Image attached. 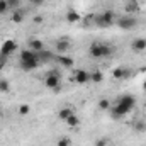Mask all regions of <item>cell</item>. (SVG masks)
Here are the masks:
<instances>
[{"mask_svg":"<svg viewBox=\"0 0 146 146\" xmlns=\"http://www.w3.org/2000/svg\"><path fill=\"white\" fill-rule=\"evenodd\" d=\"M134 106H136L134 95H129V94L121 95V97L115 100V104L110 106V109H109L110 110V117L115 119V121H119V119H122L126 114H129L131 110L134 109Z\"/></svg>","mask_w":146,"mask_h":146,"instance_id":"cell-1","label":"cell"},{"mask_svg":"<svg viewBox=\"0 0 146 146\" xmlns=\"http://www.w3.org/2000/svg\"><path fill=\"white\" fill-rule=\"evenodd\" d=\"M88 53H90V56H94V58H107V56H110V54L114 53V49L110 48L109 44H106V42L95 41V42L90 44Z\"/></svg>","mask_w":146,"mask_h":146,"instance_id":"cell-2","label":"cell"},{"mask_svg":"<svg viewBox=\"0 0 146 146\" xmlns=\"http://www.w3.org/2000/svg\"><path fill=\"white\" fill-rule=\"evenodd\" d=\"M114 19H117V15H115L112 10H106V12H102V14L95 15L94 22H95V26H97V27L106 29V27H110V26L114 24Z\"/></svg>","mask_w":146,"mask_h":146,"instance_id":"cell-3","label":"cell"},{"mask_svg":"<svg viewBox=\"0 0 146 146\" xmlns=\"http://www.w3.org/2000/svg\"><path fill=\"white\" fill-rule=\"evenodd\" d=\"M44 87L49 90H60L61 87V75L58 70H51L44 76Z\"/></svg>","mask_w":146,"mask_h":146,"instance_id":"cell-4","label":"cell"},{"mask_svg":"<svg viewBox=\"0 0 146 146\" xmlns=\"http://www.w3.org/2000/svg\"><path fill=\"white\" fill-rule=\"evenodd\" d=\"M136 24H138V21H136L134 17H131V15L117 17V26H119L121 29H124V31H131V29H134Z\"/></svg>","mask_w":146,"mask_h":146,"instance_id":"cell-5","label":"cell"},{"mask_svg":"<svg viewBox=\"0 0 146 146\" xmlns=\"http://www.w3.org/2000/svg\"><path fill=\"white\" fill-rule=\"evenodd\" d=\"M73 80L78 85H85V83L90 82V72H87V70H75L73 72Z\"/></svg>","mask_w":146,"mask_h":146,"instance_id":"cell-6","label":"cell"},{"mask_svg":"<svg viewBox=\"0 0 146 146\" xmlns=\"http://www.w3.org/2000/svg\"><path fill=\"white\" fill-rule=\"evenodd\" d=\"M15 49H17V42H15V41H12V39H7V41H3V44H2L0 54L7 58V56H10Z\"/></svg>","mask_w":146,"mask_h":146,"instance_id":"cell-7","label":"cell"},{"mask_svg":"<svg viewBox=\"0 0 146 146\" xmlns=\"http://www.w3.org/2000/svg\"><path fill=\"white\" fill-rule=\"evenodd\" d=\"M19 61H39L37 60V53L33 49H22L21 51V56H19Z\"/></svg>","mask_w":146,"mask_h":146,"instance_id":"cell-8","label":"cell"},{"mask_svg":"<svg viewBox=\"0 0 146 146\" xmlns=\"http://www.w3.org/2000/svg\"><path fill=\"white\" fill-rule=\"evenodd\" d=\"M131 49L134 53H143V51H146V39L145 37H136L131 42Z\"/></svg>","mask_w":146,"mask_h":146,"instance_id":"cell-9","label":"cell"},{"mask_svg":"<svg viewBox=\"0 0 146 146\" xmlns=\"http://www.w3.org/2000/svg\"><path fill=\"white\" fill-rule=\"evenodd\" d=\"M27 46H29V49H33V51H42V49H46L44 48V42L41 41V39H29V42H27Z\"/></svg>","mask_w":146,"mask_h":146,"instance_id":"cell-10","label":"cell"},{"mask_svg":"<svg viewBox=\"0 0 146 146\" xmlns=\"http://www.w3.org/2000/svg\"><path fill=\"white\" fill-rule=\"evenodd\" d=\"M131 75V70H126V68H114L112 72V76L115 80H122V78H127Z\"/></svg>","mask_w":146,"mask_h":146,"instance_id":"cell-11","label":"cell"},{"mask_svg":"<svg viewBox=\"0 0 146 146\" xmlns=\"http://www.w3.org/2000/svg\"><path fill=\"white\" fill-rule=\"evenodd\" d=\"M37 60H39V63H41V61H53V60H54V54H53L49 49H42V51L37 53Z\"/></svg>","mask_w":146,"mask_h":146,"instance_id":"cell-12","label":"cell"},{"mask_svg":"<svg viewBox=\"0 0 146 146\" xmlns=\"http://www.w3.org/2000/svg\"><path fill=\"white\" fill-rule=\"evenodd\" d=\"M37 65H39V61H19V66H21V70H24V72H33V70H36Z\"/></svg>","mask_w":146,"mask_h":146,"instance_id":"cell-13","label":"cell"},{"mask_svg":"<svg viewBox=\"0 0 146 146\" xmlns=\"http://www.w3.org/2000/svg\"><path fill=\"white\" fill-rule=\"evenodd\" d=\"M56 61L61 65V66H65V68H72L73 66V58H70V56H63V54H58V58H56Z\"/></svg>","mask_w":146,"mask_h":146,"instance_id":"cell-14","label":"cell"},{"mask_svg":"<svg viewBox=\"0 0 146 146\" xmlns=\"http://www.w3.org/2000/svg\"><path fill=\"white\" fill-rule=\"evenodd\" d=\"M124 10H126V14H127V15H131V14L138 12V10H139V7H138V2H136V0H129V2H126V5H124Z\"/></svg>","mask_w":146,"mask_h":146,"instance_id":"cell-15","label":"cell"},{"mask_svg":"<svg viewBox=\"0 0 146 146\" xmlns=\"http://www.w3.org/2000/svg\"><path fill=\"white\" fill-rule=\"evenodd\" d=\"M70 41L68 39H58L56 41V49H58V53H65V51H68L70 49Z\"/></svg>","mask_w":146,"mask_h":146,"instance_id":"cell-16","label":"cell"},{"mask_svg":"<svg viewBox=\"0 0 146 146\" xmlns=\"http://www.w3.org/2000/svg\"><path fill=\"white\" fill-rule=\"evenodd\" d=\"M66 21H68L70 24L80 22V21H82V15H80L76 10H68V12H66Z\"/></svg>","mask_w":146,"mask_h":146,"instance_id":"cell-17","label":"cell"},{"mask_svg":"<svg viewBox=\"0 0 146 146\" xmlns=\"http://www.w3.org/2000/svg\"><path fill=\"white\" fill-rule=\"evenodd\" d=\"M72 114H73V109H70V107H63V109L58 110V119H60V121H66Z\"/></svg>","mask_w":146,"mask_h":146,"instance_id":"cell-18","label":"cell"},{"mask_svg":"<svg viewBox=\"0 0 146 146\" xmlns=\"http://www.w3.org/2000/svg\"><path fill=\"white\" fill-rule=\"evenodd\" d=\"M14 24H21L22 21H24V10H21V9H17V10H14V14H12V19H10Z\"/></svg>","mask_w":146,"mask_h":146,"instance_id":"cell-19","label":"cell"},{"mask_svg":"<svg viewBox=\"0 0 146 146\" xmlns=\"http://www.w3.org/2000/svg\"><path fill=\"white\" fill-rule=\"evenodd\" d=\"M65 122H66V124H68L70 127H78V124H80V119H78V115H76V114L73 112L72 115H70V117H68V119L65 121Z\"/></svg>","mask_w":146,"mask_h":146,"instance_id":"cell-20","label":"cell"},{"mask_svg":"<svg viewBox=\"0 0 146 146\" xmlns=\"http://www.w3.org/2000/svg\"><path fill=\"white\" fill-rule=\"evenodd\" d=\"M104 80V75L99 72V70H95V72H90V82H94V83H100Z\"/></svg>","mask_w":146,"mask_h":146,"instance_id":"cell-21","label":"cell"},{"mask_svg":"<svg viewBox=\"0 0 146 146\" xmlns=\"http://www.w3.org/2000/svg\"><path fill=\"white\" fill-rule=\"evenodd\" d=\"M110 106H112V104H110V100H109V99H106V97H102V99L99 100V109H100V110H109Z\"/></svg>","mask_w":146,"mask_h":146,"instance_id":"cell-22","label":"cell"},{"mask_svg":"<svg viewBox=\"0 0 146 146\" xmlns=\"http://www.w3.org/2000/svg\"><path fill=\"white\" fill-rule=\"evenodd\" d=\"M134 131H136V133H146V122L145 121H141V119L136 121V122H134Z\"/></svg>","mask_w":146,"mask_h":146,"instance_id":"cell-23","label":"cell"},{"mask_svg":"<svg viewBox=\"0 0 146 146\" xmlns=\"http://www.w3.org/2000/svg\"><path fill=\"white\" fill-rule=\"evenodd\" d=\"M17 112H19V115H27L29 112H31V106H27V104H22V106H19V109H17Z\"/></svg>","mask_w":146,"mask_h":146,"instance_id":"cell-24","label":"cell"},{"mask_svg":"<svg viewBox=\"0 0 146 146\" xmlns=\"http://www.w3.org/2000/svg\"><path fill=\"white\" fill-rule=\"evenodd\" d=\"M10 88V82L7 78H0V92H9Z\"/></svg>","mask_w":146,"mask_h":146,"instance_id":"cell-25","label":"cell"},{"mask_svg":"<svg viewBox=\"0 0 146 146\" xmlns=\"http://www.w3.org/2000/svg\"><path fill=\"white\" fill-rule=\"evenodd\" d=\"M9 10H10V9H9V3H7V0H0V15H5Z\"/></svg>","mask_w":146,"mask_h":146,"instance_id":"cell-26","label":"cell"},{"mask_svg":"<svg viewBox=\"0 0 146 146\" xmlns=\"http://www.w3.org/2000/svg\"><path fill=\"white\" fill-rule=\"evenodd\" d=\"M70 145H72V139H70L68 136L60 138V139H58V143H56V146H70Z\"/></svg>","mask_w":146,"mask_h":146,"instance_id":"cell-27","label":"cell"},{"mask_svg":"<svg viewBox=\"0 0 146 146\" xmlns=\"http://www.w3.org/2000/svg\"><path fill=\"white\" fill-rule=\"evenodd\" d=\"M7 3H9V9H14V10L21 7V0H7Z\"/></svg>","mask_w":146,"mask_h":146,"instance_id":"cell-28","label":"cell"},{"mask_svg":"<svg viewBox=\"0 0 146 146\" xmlns=\"http://www.w3.org/2000/svg\"><path fill=\"white\" fill-rule=\"evenodd\" d=\"M94 146H107V139H106V138H99Z\"/></svg>","mask_w":146,"mask_h":146,"instance_id":"cell-29","label":"cell"},{"mask_svg":"<svg viewBox=\"0 0 146 146\" xmlns=\"http://www.w3.org/2000/svg\"><path fill=\"white\" fill-rule=\"evenodd\" d=\"M29 2H31L34 7H41V5L44 3V0H29Z\"/></svg>","mask_w":146,"mask_h":146,"instance_id":"cell-30","label":"cell"},{"mask_svg":"<svg viewBox=\"0 0 146 146\" xmlns=\"http://www.w3.org/2000/svg\"><path fill=\"white\" fill-rule=\"evenodd\" d=\"M34 22H36V24H41V22H42V17H41V15H36V17H34Z\"/></svg>","mask_w":146,"mask_h":146,"instance_id":"cell-31","label":"cell"},{"mask_svg":"<svg viewBox=\"0 0 146 146\" xmlns=\"http://www.w3.org/2000/svg\"><path fill=\"white\" fill-rule=\"evenodd\" d=\"M143 88H145V92H146V82H145V83H143Z\"/></svg>","mask_w":146,"mask_h":146,"instance_id":"cell-32","label":"cell"},{"mask_svg":"<svg viewBox=\"0 0 146 146\" xmlns=\"http://www.w3.org/2000/svg\"><path fill=\"white\" fill-rule=\"evenodd\" d=\"M145 110H146V106H145Z\"/></svg>","mask_w":146,"mask_h":146,"instance_id":"cell-33","label":"cell"},{"mask_svg":"<svg viewBox=\"0 0 146 146\" xmlns=\"http://www.w3.org/2000/svg\"><path fill=\"white\" fill-rule=\"evenodd\" d=\"M126 2H129V0H126Z\"/></svg>","mask_w":146,"mask_h":146,"instance_id":"cell-34","label":"cell"}]
</instances>
